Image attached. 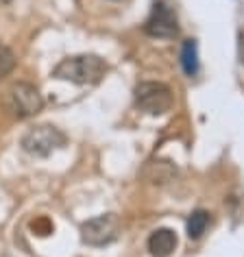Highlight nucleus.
Segmentation results:
<instances>
[{
  "label": "nucleus",
  "mask_w": 244,
  "mask_h": 257,
  "mask_svg": "<svg viewBox=\"0 0 244 257\" xmlns=\"http://www.w3.org/2000/svg\"><path fill=\"white\" fill-rule=\"evenodd\" d=\"M177 248V233L172 229H155L149 237V253L153 257H170Z\"/></svg>",
  "instance_id": "0eeeda50"
},
{
  "label": "nucleus",
  "mask_w": 244,
  "mask_h": 257,
  "mask_svg": "<svg viewBox=\"0 0 244 257\" xmlns=\"http://www.w3.org/2000/svg\"><path fill=\"white\" fill-rule=\"evenodd\" d=\"M181 66L185 70V74H190V76L196 74V70H198V55H196V42L194 40H188V42L183 44Z\"/></svg>",
  "instance_id": "9d476101"
},
{
  "label": "nucleus",
  "mask_w": 244,
  "mask_h": 257,
  "mask_svg": "<svg viewBox=\"0 0 244 257\" xmlns=\"http://www.w3.org/2000/svg\"><path fill=\"white\" fill-rule=\"evenodd\" d=\"M107 74V63L98 55H74L66 57L53 70L55 79L70 81L74 85H96Z\"/></svg>",
  "instance_id": "f257e3e1"
},
{
  "label": "nucleus",
  "mask_w": 244,
  "mask_h": 257,
  "mask_svg": "<svg viewBox=\"0 0 244 257\" xmlns=\"http://www.w3.org/2000/svg\"><path fill=\"white\" fill-rule=\"evenodd\" d=\"M144 31H146V35L159 37V40H172V37H177L179 22H177L175 11L164 3H155L149 20L144 24Z\"/></svg>",
  "instance_id": "423d86ee"
},
{
  "label": "nucleus",
  "mask_w": 244,
  "mask_h": 257,
  "mask_svg": "<svg viewBox=\"0 0 244 257\" xmlns=\"http://www.w3.org/2000/svg\"><path fill=\"white\" fill-rule=\"evenodd\" d=\"M7 100H9V109L18 118H31V115L40 113L44 107V98H42L40 89L27 81H20V83H16V85H11Z\"/></svg>",
  "instance_id": "39448f33"
},
{
  "label": "nucleus",
  "mask_w": 244,
  "mask_h": 257,
  "mask_svg": "<svg viewBox=\"0 0 244 257\" xmlns=\"http://www.w3.org/2000/svg\"><path fill=\"white\" fill-rule=\"evenodd\" d=\"M175 175H177V168L170 162H164V159H157V162L146 164V168H144V177L149 179L151 183H157V185L168 183Z\"/></svg>",
  "instance_id": "6e6552de"
},
{
  "label": "nucleus",
  "mask_w": 244,
  "mask_h": 257,
  "mask_svg": "<svg viewBox=\"0 0 244 257\" xmlns=\"http://www.w3.org/2000/svg\"><path fill=\"white\" fill-rule=\"evenodd\" d=\"M207 227H209V214L205 209H196L188 220V235L192 240H196L207 231Z\"/></svg>",
  "instance_id": "1a4fd4ad"
},
{
  "label": "nucleus",
  "mask_w": 244,
  "mask_h": 257,
  "mask_svg": "<svg viewBox=\"0 0 244 257\" xmlns=\"http://www.w3.org/2000/svg\"><path fill=\"white\" fill-rule=\"evenodd\" d=\"M31 229H33L37 235H48V233H53V222L42 216V218H37V220L31 222Z\"/></svg>",
  "instance_id": "f8f14e48"
},
{
  "label": "nucleus",
  "mask_w": 244,
  "mask_h": 257,
  "mask_svg": "<svg viewBox=\"0 0 244 257\" xmlns=\"http://www.w3.org/2000/svg\"><path fill=\"white\" fill-rule=\"evenodd\" d=\"M120 218L115 214H102L81 224V240L87 246H105L120 235Z\"/></svg>",
  "instance_id": "20e7f679"
},
{
  "label": "nucleus",
  "mask_w": 244,
  "mask_h": 257,
  "mask_svg": "<svg viewBox=\"0 0 244 257\" xmlns=\"http://www.w3.org/2000/svg\"><path fill=\"white\" fill-rule=\"evenodd\" d=\"M66 144V136L53 124H40L29 128L20 140V146L31 157H48L50 153Z\"/></svg>",
  "instance_id": "f03ea898"
},
{
  "label": "nucleus",
  "mask_w": 244,
  "mask_h": 257,
  "mask_svg": "<svg viewBox=\"0 0 244 257\" xmlns=\"http://www.w3.org/2000/svg\"><path fill=\"white\" fill-rule=\"evenodd\" d=\"M11 3V0H0V5H9Z\"/></svg>",
  "instance_id": "ddd939ff"
},
{
  "label": "nucleus",
  "mask_w": 244,
  "mask_h": 257,
  "mask_svg": "<svg viewBox=\"0 0 244 257\" xmlns=\"http://www.w3.org/2000/svg\"><path fill=\"white\" fill-rule=\"evenodd\" d=\"M136 105L146 113L159 115L170 111V107L175 105L172 98V89L166 83L157 81H144L136 87Z\"/></svg>",
  "instance_id": "7ed1b4c3"
},
{
  "label": "nucleus",
  "mask_w": 244,
  "mask_h": 257,
  "mask_svg": "<svg viewBox=\"0 0 244 257\" xmlns=\"http://www.w3.org/2000/svg\"><path fill=\"white\" fill-rule=\"evenodd\" d=\"M14 68H16V55L11 53V48H7V46H3V44H0V79H3V76H7Z\"/></svg>",
  "instance_id": "9b49d317"
}]
</instances>
